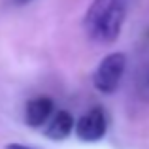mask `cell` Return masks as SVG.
Returning a JSON list of instances; mask_svg holds the SVG:
<instances>
[{"instance_id": "6da1fadb", "label": "cell", "mask_w": 149, "mask_h": 149, "mask_svg": "<svg viewBox=\"0 0 149 149\" xmlns=\"http://www.w3.org/2000/svg\"><path fill=\"white\" fill-rule=\"evenodd\" d=\"M127 17V0H93L83 19L85 32L98 44H113Z\"/></svg>"}, {"instance_id": "7a4b0ae2", "label": "cell", "mask_w": 149, "mask_h": 149, "mask_svg": "<svg viewBox=\"0 0 149 149\" xmlns=\"http://www.w3.org/2000/svg\"><path fill=\"white\" fill-rule=\"evenodd\" d=\"M125 70H127V55L125 53L115 51V53L106 55L100 61L98 68L95 70V76H93L95 89L98 93H104V95L115 93L125 76Z\"/></svg>"}, {"instance_id": "3957f363", "label": "cell", "mask_w": 149, "mask_h": 149, "mask_svg": "<svg viewBox=\"0 0 149 149\" xmlns=\"http://www.w3.org/2000/svg\"><path fill=\"white\" fill-rule=\"evenodd\" d=\"M76 136L81 142H100L106 136L108 130V121H106V113L102 111V108H93L85 113L83 117H79L76 125H74Z\"/></svg>"}, {"instance_id": "277c9868", "label": "cell", "mask_w": 149, "mask_h": 149, "mask_svg": "<svg viewBox=\"0 0 149 149\" xmlns=\"http://www.w3.org/2000/svg\"><path fill=\"white\" fill-rule=\"evenodd\" d=\"M51 113H53V100L47 98V96H38V98H32L26 104L25 121L29 127L38 128L47 123Z\"/></svg>"}, {"instance_id": "5b68a950", "label": "cell", "mask_w": 149, "mask_h": 149, "mask_svg": "<svg viewBox=\"0 0 149 149\" xmlns=\"http://www.w3.org/2000/svg\"><path fill=\"white\" fill-rule=\"evenodd\" d=\"M74 125H76L74 123V117L70 115L68 111L61 109V111L55 113L47 121V127L44 128V134H45V138L55 140V142H57V140H64L72 134Z\"/></svg>"}, {"instance_id": "8992f818", "label": "cell", "mask_w": 149, "mask_h": 149, "mask_svg": "<svg viewBox=\"0 0 149 149\" xmlns=\"http://www.w3.org/2000/svg\"><path fill=\"white\" fill-rule=\"evenodd\" d=\"M134 85H136V95L140 96V100L149 102V61L140 64L138 72H136Z\"/></svg>"}, {"instance_id": "52a82bcc", "label": "cell", "mask_w": 149, "mask_h": 149, "mask_svg": "<svg viewBox=\"0 0 149 149\" xmlns=\"http://www.w3.org/2000/svg\"><path fill=\"white\" fill-rule=\"evenodd\" d=\"M6 149H32V147H29V146H23V143H8Z\"/></svg>"}, {"instance_id": "ba28073f", "label": "cell", "mask_w": 149, "mask_h": 149, "mask_svg": "<svg viewBox=\"0 0 149 149\" xmlns=\"http://www.w3.org/2000/svg\"><path fill=\"white\" fill-rule=\"evenodd\" d=\"M15 4H19V6H23V4H29V2H32V0H13Z\"/></svg>"}, {"instance_id": "9c48e42d", "label": "cell", "mask_w": 149, "mask_h": 149, "mask_svg": "<svg viewBox=\"0 0 149 149\" xmlns=\"http://www.w3.org/2000/svg\"><path fill=\"white\" fill-rule=\"evenodd\" d=\"M147 36H149V30H147Z\"/></svg>"}]
</instances>
